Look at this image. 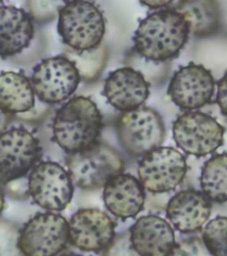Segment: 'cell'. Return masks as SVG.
I'll use <instances>...</instances> for the list:
<instances>
[{
	"label": "cell",
	"instance_id": "obj_1",
	"mask_svg": "<svg viewBox=\"0 0 227 256\" xmlns=\"http://www.w3.org/2000/svg\"><path fill=\"white\" fill-rule=\"evenodd\" d=\"M187 20L175 10H162L147 16L134 36L137 52L146 59L164 62L179 54L187 43Z\"/></svg>",
	"mask_w": 227,
	"mask_h": 256
},
{
	"label": "cell",
	"instance_id": "obj_2",
	"mask_svg": "<svg viewBox=\"0 0 227 256\" xmlns=\"http://www.w3.org/2000/svg\"><path fill=\"white\" fill-rule=\"evenodd\" d=\"M102 129V116L91 99L76 96L57 112L52 124L53 138L69 153L84 150L96 142Z\"/></svg>",
	"mask_w": 227,
	"mask_h": 256
},
{
	"label": "cell",
	"instance_id": "obj_3",
	"mask_svg": "<svg viewBox=\"0 0 227 256\" xmlns=\"http://www.w3.org/2000/svg\"><path fill=\"white\" fill-rule=\"evenodd\" d=\"M105 32L103 14L93 3L70 1L59 10L58 32L64 44L75 51H91L100 46Z\"/></svg>",
	"mask_w": 227,
	"mask_h": 256
},
{
	"label": "cell",
	"instance_id": "obj_4",
	"mask_svg": "<svg viewBox=\"0 0 227 256\" xmlns=\"http://www.w3.org/2000/svg\"><path fill=\"white\" fill-rule=\"evenodd\" d=\"M69 176L77 187L97 190L124 170L119 152L108 144L95 142L81 152L71 153L67 158Z\"/></svg>",
	"mask_w": 227,
	"mask_h": 256
},
{
	"label": "cell",
	"instance_id": "obj_5",
	"mask_svg": "<svg viewBox=\"0 0 227 256\" xmlns=\"http://www.w3.org/2000/svg\"><path fill=\"white\" fill-rule=\"evenodd\" d=\"M116 131L125 152L135 156H145L161 147L165 136L162 116L148 107L123 113L116 122Z\"/></svg>",
	"mask_w": 227,
	"mask_h": 256
},
{
	"label": "cell",
	"instance_id": "obj_6",
	"mask_svg": "<svg viewBox=\"0 0 227 256\" xmlns=\"http://www.w3.org/2000/svg\"><path fill=\"white\" fill-rule=\"evenodd\" d=\"M224 134L223 126L204 112H186L173 124L176 144L194 156H206L215 152L223 144Z\"/></svg>",
	"mask_w": 227,
	"mask_h": 256
},
{
	"label": "cell",
	"instance_id": "obj_7",
	"mask_svg": "<svg viewBox=\"0 0 227 256\" xmlns=\"http://www.w3.org/2000/svg\"><path fill=\"white\" fill-rule=\"evenodd\" d=\"M68 241V224L63 216L52 212L32 218L20 232L19 249L23 256H55Z\"/></svg>",
	"mask_w": 227,
	"mask_h": 256
},
{
	"label": "cell",
	"instance_id": "obj_8",
	"mask_svg": "<svg viewBox=\"0 0 227 256\" xmlns=\"http://www.w3.org/2000/svg\"><path fill=\"white\" fill-rule=\"evenodd\" d=\"M75 64L64 56L43 60L34 68L31 84L40 102L60 104L74 94L80 83Z\"/></svg>",
	"mask_w": 227,
	"mask_h": 256
},
{
	"label": "cell",
	"instance_id": "obj_9",
	"mask_svg": "<svg viewBox=\"0 0 227 256\" xmlns=\"http://www.w3.org/2000/svg\"><path fill=\"white\" fill-rule=\"evenodd\" d=\"M39 142L22 128L0 134V184L7 185L28 174L40 156Z\"/></svg>",
	"mask_w": 227,
	"mask_h": 256
},
{
	"label": "cell",
	"instance_id": "obj_10",
	"mask_svg": "<svg viewBox=\"0 0 227 256\" xmlns=\"http://www.w3.org/2000/svg\"><path fill=\"white\" fill-rule=\"evenodd\" d=\"M187 171V161L181 152L172 147H159L140 161L139 177L148 192L164 193L177 188Z\"/></svg>",
	"mask_w": 227,
	"mask_h": 256
},
{
	"label": "cell",
	"instance_id": "obj_11",
	"mask_svg": "<svg viewBox=\"0 0 227 256\" xmlns=\"http://www.w3.org/2000/svg\"><path fill=\"white\" fill-rule=\"evenodd\" d=\"M28 192L36 204L51 211H61L73 198V185L60 164L45 161L32 169L28 177Z\"/></svg>",
	"mask_w": 227,
	"mask_h": 256
},
{
	"label": "cell",
	"instance_id": "obj_12",
	"mask_svg": "<svg viewBox=\"0 0 227 256\" xmlns=\"http://www.w3.org/2000/svg\"><path fill=\"white\" fill-rule=\"evenodd\" d=\"M215 80L203 65L189 64L180 68L172 78L168 94L172 102L186 110L202 108L212 100Z\"/></svg>",
	"mask_w": 227,
	"mask_h": 256
},
{
	"label": "cell",
	"instance_id": "obj_13",
	"mask_svg": "<svg viewBox=\"0 0 227 256\" xmlns=\"http://www.w3.org/2000/svg\"><path fill=\"white\" fill-rule=\"evenodd\" d=\"M115 236V224L98 209H81L68 224V240L80 250L97 252L107 248Z\"/></svg>",
	"mask_w": 227,
	"mask_h": 256
},
{
	"label": "cell",
	"instance_id": "obj_14",
	"mask_svg": "<svg viewBox=\"0 0 227 256\" xmlns=\"http://www.w3.org/2000/svg\"><path fill=\"white\" fill-rule=\"evenodd\" d=\"M149 94V84L143 74L130 67L112 72L104 86V94L108 102L121 112L140 108Z\"/></svg>",
	"mask_w": 227,
	"mask_h": 256
},
{
	"label": "cell",
	"instance_id": "obj_15",
	"mask_svg": "<svg viewBox=\"0 0 227 256\" xmlns=\"http://www.w3.org/2000/svg\"><path fill=\"white\" fill-rule=\"evenodd\" d=\"M130 236L140 256H168L175 246L173 230L159 216L140 217L131 228Z\"/></svg>",
	"mask_w": 227,
	"mask_h": 256
},
{
	"label": "cell",
	"instance_id": "obj_16",
	"mask_svg": "<svg viewBox=\"0 0 227 256\" xmlns=\"http://www.w3.org/2000/svg\"><path fill=\"white\" fill-rule=\"evenodd\" d=\"M104 202L116 217L128 219L143 209L145 192L140 180L134 176L120 174L104 186Z\"/></svg>",
	"mask_w": 227,
	"mask_h": 256
},
{
	"label": "cell",
	"instance_id": "obj_17",
	"mask_svg": "<svg viewBox=\"0 0 227 256\" xmlns=\"http://www.w3.org/2000/svg\"><path fill=\"white\" fill-rule=\"evenodd\" d=\"M212 204L207 196L196 190L177 193L167 204L168 218L183 233L198 230L207 222Z\"/></svg>",
	"mask_w": 227,
	"mask_h": 256
},
{
	"label": "cell",
	"instance_id": "obj_18",
	"mask_svg": "<svg viewBox=\"0 0 227 256\" xmlns=\"http://www.w3.org/2000/svg\"><path fill=\"white\" fill-rule=\"evenodd\" d=\"M33 36V22L23 9L0 6V57L21 52L29 46Z\"/></svg>",
	"mask_w": 227,
	"mask_h": 256
},
{
	"label": "cell",
	"instance_id": "obj_19",
	"mask_svg": "<svg viewBox=\"0 0 227 256\" xmlns=\"http://www.w3.org/2000/svg\"><path fill=\"white\" fill-rule=\"evenodd\" d=\"M35 104V92L27 76L14 72L0 74V110L6 114H21Z\"/></svg>",
	"mask_w": 227,
	"mask_h": 256
},
{
	"label": "cell",
	"instance_id": "obj_20",
	"mask_svg": "<svg viewBox=\"0 0 227 256\" xmlns=\"http://www.w3.org/2000/svg\"><path fill=\"white\" fill-rule=\"evenodd\" d=\"M174 6L185 17L189 33L197 36H211L218 32L221 24L219 4L213 0L179 1Z\"/></svg>",
	"mask_w": 227,
	"mask_h": 256
},
{
	"label": "cell",
	"instance_id": "obj_21",
	"mask_svg": "<svg viewBox=\"0 0 227 256\" xmlns=\"http://www.w3.org/2000/svg\"><path fill=\"white\" fill-rule=\"evenodd\" d=\"M227 154H217L205 163L201 185L204 194L211 200L224 203L227 200Z\"/></svg>",
	"mask_w": 227,
	"mask_h": 256
},
{
	"label": "cell",
	"instance_id": "obj_22",
	"mask_svg": "<svg viewBox=\"0 0 227 256\" xmlns=\"http://www.w3.org/2000/svg\"><path fill=\"white\" fill-rule=\"evenodd\" d=\"M68 56L69 57L67 58L71 60L77 68L80 78L92 80L102 70L107 59V52L105 48L98 46L91 51L70 52Z\"/></svg>",
	"mask_w": 227,
	"mask_h": 256
},
{
	"label": "cell",
	"instance_id": "obj_23",
	"mask_svg": "<svg viewBox=\"0 0 227 256\" xmlns=\"http://www.w3.org/2000/svg\"><path fill=\"white\" fill-rule=\"evenodd\" d=\"M227 230L226 217H217L204 228V244L214 256H227Z\"/></svg>",
	"mask_w": 227,
	"mask_h": 256
},
{
	"label": "cell",
	"instance_id": "obj_24",
	"mask_svg": "<svg viewBox=\"0 0 227 256\" xmlns=\"http://www.w3.org/2000/svg\"><path fill=\"white\" fill-rule=\"evenodd\" d=\"M20 232L14 224L0 220V256H23L18 246Z\"/></svg>",
	"mask_w": 227,
	"mask_h": 256
},
{
	"label": "cell",
	"instance_id": "obj_25",
	"mask_svg": "<svg viewBox=\"0 0 227 256\" xmlns=\"http://www.w3.org/2000/svg\"><path fill=\"white\" fill-rule=\"evenodd\" d=\"M168 256H214L200 238H190L174 246Z\"/></svg>",
	"mask_w": 227,
	"mask_h": 256
},
{
	"label": "cell",
	"instance_id": "obj_26",
	"mask_svg": "<svg viewBox=\"0 0 227 256\" xmlns=\"http://www.w3.org/2000/svg\"><path fill=\"white\" fill-rule=\"evenodd\" d=\"M103 256H140L132 246L130 232H124L114 236L111 242L105 249Z\"/></svg>",
	"mask_w": 227,
	"mask_h": 256
},
{
	"label": "cell",
	"instance_id": "obj_27",
	"mask_svg": "<svg viewBox=\"0 0 227 256\" xmlns=\"http://www.w3.org/2000/svg\"><path fill=\"white\" fill-rule=\"evenodd\" d=\"M61 3L54 1H30L28 2L32 16L37 20H52L59 12Z\"/></svg>",
	"mask_w": 227,
	"mask_h": 256
},
{
	"label": "cell",
	"instance_id": "obj_28",
	"mask_svg": "<svg viewBox=\"0 0 227 256\" xmlns=\"http://www.w3.org/2000/svg\"><path fill=\"white\" fill-rule=\"evenodd\" d=\"M227 75H225L219 84V91L217 97L218 104L220 105L224 116L227 115Z\"/></svg>",
	"mask_w": 227,
	"mask_h": 256
},
{
	"label": "cell",
	"instance_id": "obj_29",
	"mask_svg": "<svg viewBox=\"0 0 227 256\" xmlns=\"http://www.w3.org/2000/svg\"><path fill=\"white\" fill-rule=\"evenodd\" d=\"M174 2L173 1H165V0H162V1H141L140 4H144L148 8H168L170 6H172Z\"/></svg>",
	"mask_w": 227,
	"mask_h": 256
},
{
	"label": "cell",
	"instance_id": "obj_30",
	"mask_svg": "<svg viewBox=\"0 0 227 256\" xmlns=\"http://www.w3.org/2000/svg\"><path fill=\"white\" fill-rule=\"evenodd\" d=\"M8 122H9L8 114L0 110V134L4 132L5 128L7 126Z\"/></svg>",
	"mask_w": 227,
	"mask_h": 256
},
{
	"label": "cell",
	"instance_id": "obj_31",
	"mask_svg": "<svg viewBox=\"0 0 227 256\" xmlns=\"http://www.w3.org/2000/svg\"><path fill=\"white\" fill-rule=\"evenodd\" d=\"M4 194H3V192H1V190H0V214L2 212V211H3V209H4Z\"/></svg>",
	"mask_w": 227,
	"mask_h": 256
},
{
	"label": "cell",
	"instance_id": "obj_32",
	"mask_svg": "<svg viewBox=\"0 0 227 256\" xmlns=\"http://www.w3.org/2000/svg\"></svg>",
	"mask_w": 227,
	"mask_h": 256
}]
</instances>
